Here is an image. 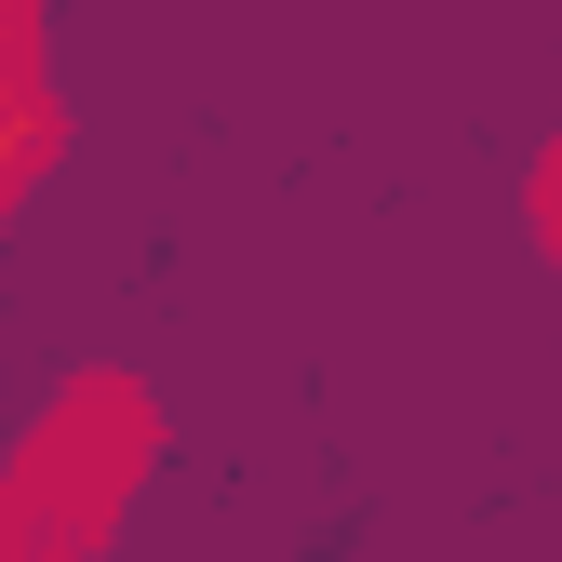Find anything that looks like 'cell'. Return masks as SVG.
<instances>
[{"instance_id":"obj_1","label":"cell","mask_w":562,"mask_h":562,"mask_svg":"<svg viewBox=\"0 0 562 562\" xmlns=\"http://www.w3.org/2000/svg\"><path fill=\"white\" fill-rule=\"evenodd\" d=\"M148 402H134L121 375H81L14 456V482H0V562H94L121 496L148 482Z\"/></svg>"},{"instance_id":"obj_2","label":"cell","mask_w":562,"mask_h":562,"mask_svg":"<svg viewBox=\"0 0 562 562\" xmlns=\"http://www.w3.org/2000/svg\"><path fill=\"white\" fill-rule=\"evenodd\" d=\"M41 148H54V94H41V81H14V94H0V215H14V201H27Z\"/></svg>"},{"instance_id":"obj_3","label":"cell","mask_w":562,"mask_h":562,"mask_svg":"<svg viewBox=\"0 0 562 562\" xmlns=\"http://www.w3.org/2000/svg\"><path fill=\"white\" fill-rule=\"evenodd\" d=\"M41 81V0H0V94Z\"/></svg>"}]
</instances>
